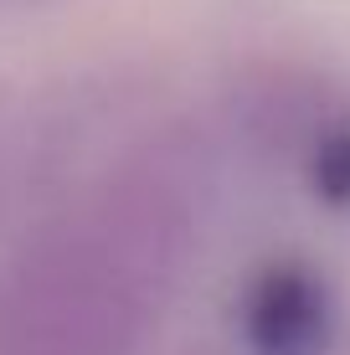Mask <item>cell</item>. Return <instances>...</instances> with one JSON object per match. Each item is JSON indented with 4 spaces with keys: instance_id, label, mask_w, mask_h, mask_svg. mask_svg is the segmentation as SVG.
<instances>
[{
    "instance_id": "cell-2",
    "label": "cell",
    "mask_w": 350,
    "mask_h": 355,
    "mask_svg": "<svg viewBox=\"0 0 350 355\" xmlns=\"http://www.w3.org/2000/svg\"><path fill=\"white\" fill-rule=\"evenodd\" d=\"M237 335L247 355H324L330 340V299L320 278H309L299 263L268 268L243 293Z\"/></svg>"
},
{
    "instance_id": "cell-1",
    "label": "cell",
    "mask_w": 350,
    "mask_h": 355,
    "mask_svg": "<svg viewBox=\"0 0 350 355\" xmlns=\"http://www.w3.org/2000/svg\"><path fill=\"white\" fill-rule=\"evenodd\" d=\"M207 134H155L46 211L0 263V355H139L211 216Z\"/></svg>"
}]
</instances>
